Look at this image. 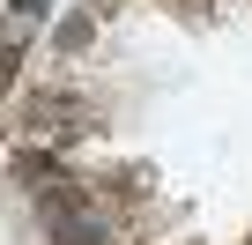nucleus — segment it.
I'll return each instance as SVG.
<instances>
[{
  "label": "nucleus",
  "mask_w": 252,
  "mask_h": 245,
  "mask_svg": "<svg viewBox=\"0 0 252 245\" xmlns=\"http://www.w3.org/2000/svg\"><path fill=\"white\" fill-rule=\"evenodd\" d=\"M37 223H45V238H52V245H104V215H96L74 186L45 193V201H37Z\"/></svg>",
  "instance_id": "f257e3e1"
},
{
  "label": "nucleus",
  "mask_w": 252,
  "mask_h": 245,
  "mask_svg": "<svg viewBox=\"0 0 252 245\" xmlns=\"http://www.w3.org/2000/svg\"><path fill=\"white\" fill-rule=\"evenodd\" d=\"M82 127H89V104H82V97H52V89L30 97V134H37V141H74Z\"/></svg>",
  "instance_id": "f03ea898"
},
{
  "label": "nucleus",
  "mask_w": 252,
  "mask_h": 245,
  "mask_svg": "<svg viewBox=\"0 0 252 245\" xmlns=\"http://www.w3.org/2000/svg\"><path fill=\"white\" fill-rule=\"evenodd\" d=\"M15 82V52H0V89H8Z\"/></svg>",
  "instance_id": "7ed1b4c3"
},
{
  "label": "nucleus",
  "mask_w": 252,
  "mask_h": 245,
  "mask_svg": "<svg viewBox=\"0 0 252 245\" xmlns=\"http://www.w3.org/2000/svg\"><path fill=\"white\" fill-rule=\"evenodd\" d=\"M15 8H23V15H37V8H45V0H15Z\"/></svg>",
  "instance_id": "20e7f679"
}]
</instances>
